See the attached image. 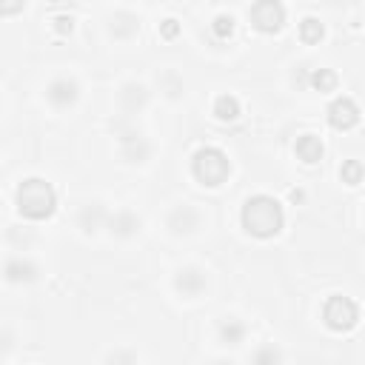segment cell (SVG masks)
Instances as JSON below:
<instances>
[{
    "instance_id": "8fae6325",
    "label": "cell",
    "mask_w": 365,
    "mask_h": 365,
    "mask_svg": "<svg viewBox=\"0 0 365 365\" xmlns=\"http://www.w3.org/2000/svg\"><path fill=\"white\" fill-rule=\"evenodd\" d=\"M168 229L174 234H192L195 229H200V212L192 209V206H180L171 212L168 217Z\"/></svg>"
},
{
    "instance_id": "7c38bea8",
    "label": "cell",
    "mask_w": 365,
    "mask_h": 365,
    "mask_svg": "<svg viewBox=\"0 0 365 365\" xmlns=\"http://www.w3.org/2000/svg\"><path fill=\"white\" fill-rule=\"evenodd\" d=\"M106 223L117 237H134L140 231V217H134L131 212H117L114 217H106Z\"/></svg>"
},
{
    "instance_id": "2e32d148",
    "label": "cell",
    "mask_w": 365,
    "mask_h": 365,
    "mask_svg": "<svg viewBox=\"0 0 365 365\" xmlns=\"http://www.w3.org/2000/svg\"><path fill=\"white\" fill-rule=\"evenodd\" d=\"M151 154V146L143 140V137H123V157L129 160V163H143L146 157Z\"/></svg>"
},
{
    "instance_id": "3957f363",
    "label": "cell",
    "mask_w": 365,
    "mask_h": 365,
    "mask_svg": "<svg viewBox=\"0 0 365 365\" xmlns=\"http://www.w3.org/2000/svg\"><path fill=\"white\" fill-rule=\"evenodd\" d=\"M192 174H195V180L200 182V186L217 189L231 174V160H229L226 151H220L214 146H203L192 157Z\"/></svg>"
},
{
    "instance_id": "52a82bcc",
    "label": "cell",
    "mask_w": 365,
    "mask_h": 365,
    "mask_svg": "<svg viewBox=\"0 0 365 365\" xmlns=\"http://www.w3.org/2000/svg\"><path fill=\"white\" fill-rule=\"evenodd\" d=\"M209 280H206V271L189 266V268H180L177 277H174V288L186 297V300H197L203 291H206Z\"/></svg>"
},
{
    "instance_id": "7a4b0ae2",
    "label": "cell",
    "mask_w": 365,
    "mask_h": 365,
    "mask_svg": "<svg viewBox=\"0 0 365 365\" xmlns=\"http://www.w3.org/2000/svg\"><path fill=\"white\" fill-rule=\"evenodd\" d=\"M15 206L23 220L43 223L58 212V192L43 177H26L15 192Z\"/></svg>"
},
{
    "instance_id": "ba28073f",
    "label": "cell",
    "mask_w": 365,
    "mask_h": 365,
    "mask_svg": "<svg viewBox=\"0 0 365 365\" xmlns=\"http://www.w3.org/2000/svg\"><path fill=\"white\" fill-rule=\"evenodd\" d=\"M77 94H80L77 83L69 80V77H58V80L46 89V97H49V103H52L55 109H69V106H75V103H77Z\"/></svg>"
},
{
    "instance_id": "d4e9b609",
    "label": "cell",
    "mask_w": 365,
    "mask_h": 365,
    "mask_svg": "<svg viewBox=\"0 0 365 365\" xmlns=\"http://www.w3.org/2000/svg\"><path fill=\"white\" fill-rule=\"evenodd\" d=\"M177 35H180V21L168 18V21H163V23H160V38H165V40H174Z\"/></svg>"
},
{
    "instance_id": "cb8c5ba5",
    "label": "cell",
    "mask_w": 365,
    "mask_h": 365,
    "mask_svg": "<svg viewBox=\"0 0 365 365\" xmlns=\"http://www.w3.org/2000/svg\"><path fill=\"white\" fill-rule=\"evenodd\" d=\"M251 359H254V362H277V359H283V354H280L274 345H266V348H260Z\"/></svg>"
},
{
    "instance_id": "44dd1931",
    "label": "cell",
    "mask_w": 365,
    "mask_h": 365,
    "mask_svg": "<svg viewBox=\"0 0 365 365\" xmlns=\"http://www.w3.org/2000/svg\"><path fill=\"white\" fill-rule=\"evenodd\" d=\"M212 32H214V38L229 40V38L234 35V18H231V15H217V18L212 21Z\"/></svg>"
},
{
    "instance_id": "7402d4cb",
    "label": "cell",
    "mask_w": 365,
    "mask_h": 365,
    "mask_svg": "<svg viewBox=\"0 0 365 365\" xmlns=\"http://www.w3.org/2000/svg\"><path fill=\"white\" fill-rule=\"evenodd\" d=\"M26 9V0H0V18H15Z\"/></svg>"
},
{
    "instance_id": "9c48e42d",
    "label": "cell",
    "mask_w": 365,
    "mask_h": 365,
    "mask_svg": "<svg viewBox=\"0 0 365 365\" xmlns=\"http://www.w3.org/2000/svg\"><path fill=\"white\" fill-rule=\"evenodd\" d=\"M4 277L9 283H35L40 277V268L32 260H26V257H12L4 266Z\"/></svg>"
},
{
    "instance_id": "e0dca14e",
    "label": "cell",
    "mask_w": 365,
    "mask_h": 365,
    "mask_svg": "<svg viewBox=\"0 0 365 365\" xmlns=\"http://www.w3.org/2000/svg\"><path fill=\"white\" fill-rule=\"evenodd\" d=\"M322 38H325V26H322L317 18H305V21L300 23V40H303V43L317 46Z\"/></svg>"
},
{
    "instance_id": "6da1fadb",
    "label": "cell",
    "mask_w": 365,
    "mask_h": 365,
    "mask_svg": "<svg viewBox=\"0 0 365 365\" xmlns=\"http://www.w3.org/2000/svg\"><path fill=\"white\" fill-rule=\"evenodd\" d=\"M240 223L246 229V234L257 237V240H271L283 231L285 226V212L283 206L268 197V195H254L243 203V212H240Z\"/></svg>"
},
{
    "instance_id": "30bf717a",
    "label": "cell",
    "mask_w": 365,
    "mask_h": 365,
    "mask_svg": "<svg viewBox=\"0 0 365 365\" xmlns=\"http://www.w3.org/2000/svg\"><path fill=\"white\" fill-rule=\"evenodd\" d=\"M294 154H297L300 163L317 165V163L322 160L325 148H322V140H320L317 134H303V137H297V143H294Z\"/></svg>"
},
{
    "instance_id": "277c9868",
    "label": "cell",
    "mask_w": 365,
    "mask_h": 365,
    "mask_svg": "<svg viewBox=\"0 0 365 365\" xmlns=\"http://www.w3.org/2000/svg\"><path fill=\"white\" fill-rule=\"evenodd\" d=\"M322 322L337 331V334H345V331H354L359 325V308L351 297H342V294H334L325 300L322 305Z\"/></svg>"
},
{
    "instance_id": "5b68a950",
    "label": "cell",
    "mask_w": 365,
    "mask_h": 365,
    "mask_svg": "<svg viewBox=\"0 0 365 365\" xmlns=\"http://www.w3.org/2000/svg\"><path fill=\"white\" fill-rule=\"evenodd\" d=\"M249 21L257 32L277 35L285 26V6L280 0H254V6L249 9Z\"/></svg>"
},
{
    "instance_id": "ffe728a7",
    "label": "cell",
    "mask_w": 365,
    "mask_h": 365,
    "mask_svg": "<svg viewBox=\"0 0 365 365\" xmlns=\"http://www.w3.org/2000/svg\"><path fill=\"white\" fill-rule=\"evenodd\" d=\"M339 177H342V182H348V186H359V182H362V163H359V160L342 163Z\"/></svg>"
},
{
    "instance_id": "ac0fdd59",
    "label": "cell",
    "mask_w": 365,
    "mask_h": 365,
    "mask_svg": "<svg viewBox=\"0 0 365 365\" xmlns=\"http://www.w3.org/2000/svg\"><path fill=\"white\" fill-rule=\"evenodd\" d=\"M106 212L100 209V206H86L83 212H80V229L86 231V234H92V231H97L103 223H106Z\"/></svg>"
},
{
    "instance_id": "603a6c76",
    "label": "cell",
    "mask_w": 365,
    "mask_h": 365,
    "mask_svg": "<svg viewBox=\"0 0 365 365\" xmlns=\"http://www.w3.org/2000/svg\"><path fill=\"white\" fill-rule=\"evenodd\" d=\"M52 29H55L58 35H63V38H66V35H72V32H75V18H72V15H58V18L52 21Z\"/></svg>"
},
{
    "instance_id": "9a60e30c",
    "label": "cell",
    "mask_w": 365,
    "mask_h": 365,
    "mask_svg": "<svg viewBox=\"0 0 365 365\" xmlns=\"http://www.w3.org/2000/svg\"><path fill=\"white\" fill-rule=\"evenodd\" d=\"M214 117L220 123H234L240 117V100L234 94H220L214 100Z\"/></svg>"
},
{
    "instance_id": "4fadbf2b",
    "label": "cell",
    "mask_w": 365,
    "mask_h": 365,
    "mask_svg": "<svg viewBox=\"0 0 365 365\" xmlns=\"http://www.w3.org/2000/svg\"><path fill=\"white\" fill-rule=\"evenodd\" d=\"M111 35L114 38H120V40H129V38H134L137 32H140V21L131 15V12H117L114 18H111Z\"/></svg>"
},
{
    "instance_id": "8992f818",
    "label": "cell",
    "mask_w": 365,
    "mask_h": 365,
    "mask_svg": "<svg viewBox=\"0 0 365 365\" xmlns=\"http://www.w3.org/2000/svg\"><path fill=\"white\" fill-rule=\"evenodd\" d=\"M328 123L331 129L337 131H348L359 123V106L351 100V97H337L331 106H328Z\"/></svg>"
},
{
    "instance_id": "5bb4252c",
    "label": "cell",
    "mask_w": 365,
    "mask_h": 365,
    "mask_svg": "<svg viewBox=\"0 0 365 365\" xmlns=\"http://www.w3.org/2000/svg\"><path fill=\"white\" fill-rule=\"evenodd\" d=\"M217 334H220V342H223V345L234 348V345H240V342L246 339V325H243L237 317H226V320L220 322Z\"/></svg>"
},
{
    "instance_id": "d6986e66",
    "label": "cell",
    "mask_w": 365,
    "mask_h": 365,
    "mask_svg": "<svg viewBox=\"0 0 365 365\" xmlns=\"http://www.w3.org/2000/svg\"><path fill=\"white\" fill-rule=\"evenodd\" d=\"M311 89L320 92V94L334 92V89H337V75H334L331 69H317V72H311Z\"/></svg>"
}]
</instances>
